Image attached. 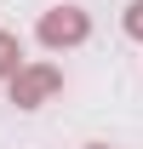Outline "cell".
I'll list each match as a JSON object with an SVG mask.
<instances>
[{"mask_svg": "<svg viewBox=\"0 0 143 149\" xmlns=\"http://www.w3.org/2000/svg\"><path fill=\"white\" fill-rule=\"evenodd\" d=\"M35 35H40V46H52V52H69V46H80V40L92 35V17L80 12V6H52V12H40Z\"/></svg>", "mask_w": 143, "mask_h": 149, "instance_id": "2", "label": "cell"}, {"mask_svg": "<svg viewBox=\"0 0 143 149\" xmlns=\"http://www.w3.org/2000/svg\"><path fill=\"white\" fill-rule=\"evenodd\" d=\"M17 69H23V40L12 29H0V80H12Z\"/></svg>", "mask_w": 143, "mask_h": 149, "instance_id": "3", "label": "cell"}, {"mask_svg": "<svg viewBox=\"0 0 143 149\" xmlns=\"http://www.w3.org/2000/svg\"><path fill=\"white\" fill-rule=\"evenodd\" d=\"M63 92V69L57 63H23L12 74V103L17 109H40V103H52Z\"/></svg>", "mask_w": 143, "mask_h": 149, "instance_id": "1", "label": "cell"}, {"mask_svg": "<svg viewBox=\"0 0 143 149\" xmlns=\"http://www.w3.org/2000/svg\"><path fill=\"white\" fill-rule=\"evenodd\" d=\"M86 149H109V143H86Z\"/></svg>", "mask_w": 143, "mask_h": 149, "instance_id": "5", "label": "cell"}, {"mask_svg": "<svg viewBox=\"0 0 143 149\" xmlns=\"http://www.w3.org/2000/svg\"><path fill=\"white\" fill-rule=\"evenodd\" d=\"M126 35H132V40H143V0H132V6H126Z\"/></svg>", "mask_w": 143, "mask_h": 149, "instance_id": "4", "label": "cell"}]
</instances>
